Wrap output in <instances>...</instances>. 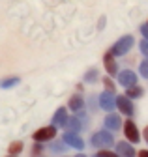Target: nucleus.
Returning <instances> with one entry per match:
<instances>
[{
  "instance_id": "393cba45",
  "label": "nucleus",
  "mask_w": 148,
  "mask_h": 157,
  "mask_svg": "<svg viewBox=\"0 0 148 157\" xmlns=\"http://www.w3.org/2000/svg\"><path fill=\"white\" fill-rule=\"evenodd\" d=\"M141 32H142V36L148 39V25H142V26H141Z\"/></svg>"
},
{
  "instance_id": "6e6552de",
  "label": "nucleus",
  "mask_w": 148,
  "mask_h": 157,
  "mask_svg": "<svg viewBox=\"0 0 148 157\" xmlns=\"http://www.w3.org/2000/svg\"><path fill=\"white\" fill-rule=\"evenodd\" d=\"M62 139H64V142H66L68 146L75 148V150H83V148H84V142H83L81 136H77V133H69V131H68Z\"/></svg>"
},
{
  "instance_id": "c85d7f7f",
  "label": "nucleus",
  "mask_w": 148,
  "mask_h": 157,
  "mask_svg": "<svg viewBox=\"0 0 148 157\" xmlns=\"http://www.w3.org/2000/svg\"><path fill=\"white\" fill-rule=\"evenodd\" d=\"M8 157H17V155H8Z\"/></svg>"
},
{
  "instance_id": "9b49d317",
  "label": "nucleus",
  "mask_w": 148,
  "mask_h": 157,
  "mask_svg": "<svg viewBox=\"0 0 148 157\" xmlns=\"http://www.w3.org/2000/svg\"><path fill=\"white\" fill-rule=\"evenodd\" d=\"M66 122H68V110L64 109V107H60L56 112H54V116H53V125H60V127H64L66 125Z\"/></svg>"
},
{
  "instance_id": "dca6fc26",
  "label": "nucleus",
  "mask_w": 148,
  "mask_h": 157,
  "mask_svg": "<svg viewBox=\"0 0 148 157\" xmlns=\"http://www.w3.org/2000/svg\"><path fill=\"white\" fill-rule=\"evenodd\" d=\"M23 142L21 140H15V142H11L10 144V148H8V151H10V155H19L21 151H23Z\"/></svg>"
},
{
  "instance_id": "bb28decb",
  "label": "nucleus",
  "mask_w": 148,
  "mask_h": 157,
  "mask_svg": "<svg viewBox=\"0 0 148 157\" xmlns=\"http://www.w3.org/2000/svg\"><path fill=\"white\" fill-rule=\"evenodd\" d=\"M142 136H144V140H146V144H148V125L144 127V131H142Z\"/></svg>"
},
{
  "instance_id": "cd10ccee",
  "label": "nucleus",
  "mask_w": 148,
  "mask_h": 157,
  "mask_svg": "<svg viewBox=\"0 0 148 157\" xmlns=\"http://www.w3.org/2000/svg\"><path fill=\"white\" fill-rule=\"evenodd\" d=\"M75 157H86V155H84V153H77Z\"/></svg>"
},
{
  "instance_id": "0eeeda50",
  "label": "nucleus",
  "mask_w": 148,
  "mask_h": 157,
  "mask_svg": "<svg viewBox=\"0 0 148 157\" xmlns=\"http://www.w3.org/2000/svg\"><path fill=\"white\" fill-rule=\"evenodd\" d=\"M98 99H99V107H101L103 110H113V109H116L115 94H113V92H103Z\"/></svg>"
},
{
  "instance_id": "b1692460",
  "label": "nucleus",
  "mask_w": 148,
  "mask_h": 157,
  "mask_svg": "<svg viewBox=\"0 0 148 157\" xmlns=\"http://www.w3.org/2000/svg\"><path fill=\"white\" fill-rule=\"evenodd\" d=\"M32 151H34L36 155H40V153L43 151V144H41V142H36V146L32 148Z\"/></svg>"
},
{
  "instance_id": "39448f33",
  "label": "nucleus",
  "mask_w": 148,
  "mask_h": 157,
  "mask_svg": "<svg viewBox=\"0 0 148 157\" xmlns=\"http://www.w3.org/2000/svg\"><path fill=\"white\" fill-rule=\"evenodd\" d=\"M115 103H116V109H118L122 114H126V116H133L135 109H133V103H131V99H129V97L118 95V97H115Z\"/></svg>"
},
{
  "instance_id": "7ed1b4c3",
  "label": "nucleus",
  "mask_w": 148,
  "mask_h": 157,
  "mask_svg": "<svg viewBox=\"0 0 148 157\" xmlns=\"http://www.w3.org/2000/svg\"><path fill=\"white\" fill-rule=\"evenodd\" d=\"M54 136H56V125H45V127H40L38 131H36L34 135H32V139H34V142H49V140H53Z\"/></svg>"
},
{
  "instance_id": "ddd939ff",
  "label": "nucleus",
  "mask_w": 148,
  "mask_h": 157,
  "mask_svg": "<svg viewBox=\"0 0 148 157\" xmlns=\"http://www.w3.org/2000/svg\"><path fill=\"white\" fill-rule=\"evenodd\" d=\"M83 105H84V101H83V97H81L79 94H75V95L69 97V105H68V107H69L71 110H81Z\"/></svg>"
},
{
  "instance_id": "412c9836",
  "label": "nucleus",
  "mask_w": 148,
  "mask_h": 157,
  "mask_svg": "<svg viewBox=\"0 0 148 157\" xmlns=\"http://www.w3.org/2000/svg\"><path fill=\"white\" fill-rule=\"evenodd\" d=\"M139 71H141V75H142L144 78H148V60H146V62H141Z\"/></svg>"
},
{
  "instance_id": "1a4fd4ad",
  "label": "nucleus",
  "mask_w": 148,
  "mask_h": 157,
  "mask_svg": "<svg viewBox=\"0 0 148 157\" xmlns=\"http://www.w3.org/2000/svg\"><path fill=\"white\" fill-rule=\"evenodd\" d=\"M116 153L120 157H135V148L131 146V142H126V140H120L116 144Z\"/></svg>"
},
{
  "instance_id": "aec40b11",
  "label": "nucleus",
  "mask_w": 148,
  "mask_h": 157,
  "mask_svg": "<svg viewBox=\"0 0 148 157\" xmlns=\"http://www.w3.org/2000/svg\"><path fill=\"white\" fill-rule=\"evenodd\" d=\"M103 84H105V88H107V92H115V82L111 81L109 77H105L103 78Z\"/></svg>"
},
{
  "instance_id": "f8f14e48",
  "label": "nucleus",
  "mask_w": 148,
  "mask_h": 157,
  "mask_svg": "<svg viewBox=\"0 0 148 157\" xmlns=\"http://www.w3.org/2000/svg\"><path fill=\"white\" fill-rule=\"evenodd\" d=\"M120 116L118 114H109V116H105V127L107 129H111V131H118L120 129Z\"/></svg>"
},
{
  "instance_id": "4be33fe9",
  "label": "nucleus",
  "mask_w": 148,
  "mask_h": 157,
  "mask_svg": "<svg viewBox=\"0 0 148 157\" xmlns=\"http://www.w3.org/2000/svg\"><path fill=\"white\" fill-rule=\"evenodd\" d=\"M54 151H64V148H66V142H53V146H51Z\"/></svg>"
},
{
  "instance_id": "7c9ffc66",
  "label": "nucleus",
  "mask_w": 148,
  "mask_h": 157,
  "mask_svg": "<svg viewBox=\"0 0 148 157\" xmlns=\"http://www.w3.org/2000/svg\"><path fill=\"white\" fill-rule=\"evenodd\" d=\"M94 157H96V155H94Z\"/></svg>"
},
{
  "instance_id": "2eb2a0df",
  "label": "nucleus",
  "mask_w": 148,
  "mask_h": 157,
  "mask_svg": "<svg viewBox=\"0 0 148 157\" xmlns=\"http://www.w3.org/2000/svg\"><path fill=\"white\" fill-rule=\"evenodd\" d=\"M142 94H144V90H142L141 86L133 84V86H129V88H127V95H126V97H129V99H137V97H141Z\"/></svg>"
},
{
  "instance_id": "423d86ee",
  "label": "nucleus",
  "mask_w": 148,
  "mask_h": 157,
  "mask_svg": "<svg viewBox=\"0 0 148 157\" xmlns=\"http://www.w3.org/2000/svg\"><path fill=\"white\" fill-rule=\"evenodd\" d=\"M118 77V82H120V86H124V88H129V86H133V84H137V75L133 73V71H129V69H124V71H120V73H116Z\"/></svg>"
},
{
  "instance_id": "a211bd4d",
  "label": "nucleus",
  "mask_w": 148,
  "mask_h": 157,
  "mask_svg": "<svg viewBox=\"0 0 148 157\" xmlns=\"http://www.w3.org/2000/svg\"><path fill=\"white\" fill-rule=\"evenodd\" d=\"M96 157H120V155L116 151H109L107 148H101V151H98Z\"/></svg>"
},
{
  "instance_id": "f257e3e1",
  "label": "nucleus",
  "mask_w": 148,
  "mask_h": 157,
  "mask_svg": "<svg viewBox=\"0 0 148 157\" xmlns=\"http://www.w3.org/2000/svg\"><path fill=\"white\" fill-rule=\"evenodd\" d=\"M90 144L94 146V148H98V150H101V148H111L115 144V139H113V135H111L109 131H98L94 136L90 139Z\"/></svg>"
},
{
  "instance_id": "4468645a",
  "label": "nucleus",
  "mask_w": 148,
  "mask_h": 157,
  "mask_svg": "<svg viewBox=\"0 0 148 157\" xmlns=\"http://www.w3.org/2000/svg\"><path fill=\"white\" fill-rule=\"evenodd\" d=\"M69 133H79L81 131V120H77V118H68V122L64 125Z\"/></svg>"
},
{
  "instance_id": "5701e85b",
  "label": "nucleus",
  "mask_w": 148,
  "mask_h": 157,
  "mask_svg": "<svg viewBox=\"0 0 148 157\" xmlns=\"http://www.w3.org/2000/svg\"><path fill=\"white\" fill-rule=\"evenodd\" d=\"M141 52L144 56H148V39H144V41H141Z\"/></svg>"
},
{
  "instance_id": "20e7f679",
  "label": "nucleus",
  "mask_w": 148,
  "mask_h": 157,
  "mask_svg": "<svg viewBox=\"0 0 148 157\" xmlns=\"http://www.w3.org/2000/svg\"><path fill=\"white\" fill-rule=\"evenodd\" d=\"M124 136L127 139V142H131V144H137L141 140L139 129H137V125H135L133 120H126L124 122Z\"/></svg>"
},
{
  "instance_id": "c756f323",
  "label": "nucleus",
  "mask_w": 148,
  "mask_h": 157,
  "mask_svg": "<svg viewBox=\"0 0 148 157\" xmlns=\"http://www.w3.org/2000/svg\"><path fill=\"white\" fill-rule=\"evenodd\" d=\"M146 25H148V23H146Z\"/></svg>"
},
{
  "instance_id": "a878e982",
  "label": "nucleus",
  "mask_w": 148,
  "mask_h": 157,
  "mask_svg": "<svg viewBox=\"0 0 148 157\" xmlns=\"http://www.w3.org/2000/svg\"><path fill=\"white\" fill-rule=\"evenodd\" d=\"M137 157H148V150H141V151L137 153Z\"/></svg>"
},
{
  "instance_id": "f03ea898",
  "label": "nucleus",
  "mask_w": 148,
  "mask_h": 157,
  "mask_svg": "<svg viewBox=\"0 0 148 157\" xmlns=\"http://www.w3.org/2000/svg\"><path fill=\"white\" fill-rule=\"evenodd\" d=\"M133 43H135L133 36H124V37H120L118 41L113 45V49H111V54H113V56H124L126 52H129V49L133 47Z\"/></svg>"
},
{
  "instance_id": "6ab92c4d",
  "label": "nucleus",
  "mask_w": 148,
  "mask_h": 157,
  "mask_svg": "<svg viewBox=\"0 0 148 157\" xmlns=\"http://www.w3.org/2000/svg\"><path fill=\"white\" fill-rule=\"evenodd\" d=\"M96 77H98V69H90V71L84 75V81H86V82H96Z\"/></svg>"
},
{
  "instance_id": "9d476101",
  "label": "nucleus",
  "mask_w": 148,
  "mask_h": 157,
  "mask_svg": "<svg viewBox=\"0 0 148 157\" xmlns=\"http://www.w3.org/2000/svg\"><path fill=\"white\" fill-rule=\"evenodd\" d=\"M103 64H105V69H107L109 75H116V73H118V66H116V62H115V56L111 54V52H107V54L103 56Z\"/></svg>"
},
{
  "instance_id": "f3484780",
  "label": "nucleus",
  "mask_w": 148,
  "mask_h": 157,
  "mask_svg": "<svg viewBox=\"0 0 148 157\" xmlns=\"http://www.w3.org/2000/svg\"><path fill=\"white\" fill-rule=\"evenodd\" d=\"M15 84H19V78H17V77L6 78V81H2V82H0V86H2V88H11V86H15Z\"/></svg>"
}]
</instances>
